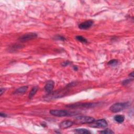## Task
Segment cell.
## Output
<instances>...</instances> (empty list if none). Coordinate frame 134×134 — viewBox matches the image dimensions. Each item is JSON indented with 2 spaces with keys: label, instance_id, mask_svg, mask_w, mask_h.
<instances>
[{
  "label": "cell",
  "instance_id": "cell-12",
  "mask_svg": "<svg viewBox=\"0 0 134 134\" xmlns=\"http://www.w3.org/2000/svg\"><path fill=\"white\" fill-rule=\"evenodd\" d=\"M38 90V87L37 86H35L33 87V89H31L30 92V94H29V96H28L29 98L30 99H32L34 96L36 94V93H37Z\"/></svg>",
  "mask_w": 134,
  "mask_h": 134
},
{
  "label": "cell",
  "instance_id": "cell-10",
  "mask_svg": "<svg viewBox=\"0 0 134 134\" xmlns=\"http://www.w3.org/2000/svg\"><path fill=\"white\" fill-rule=\"evenodd\" d=\"M28 89V87L26 86H22L21 87H19L17 89H16L15 92H14V94H22L25 93V92L27 91V90Z\"/></svg>",
  "mask_w": 134,
  "mask_h": 134
},
{
  "label": "cell",
  "instance_id": "cell-21",
  "mask_svg": "<svg viewBox=\"0 0 134 134\" xmlns=\"http://www.w3.org/2000/svg\"><path fill=\"white\" fill-rule=\"evenodd\" d=\"M5 91V90L4 89H3V88H1V91H0V95H2V94H3V93H4Z\"/></svg>",
  "mask_w": 134,
  "mask_h": 134
},
{
  "label": "cell",
  "instance_id": "cell-11",
  "mask_svg": "<svg viewBox=\"0 0 134 134\" xmlns=\"http://www.w3.org/2000/svg\"><path fill=\"white\" fill-rule=\"evenodd\" d=\"M114 120L118 123H122L125 120V117L121 115H117L114 117Z\"/></svg>",
  "mask_w": 134,
  "mask_h": 134
},
{
  "label": "cell",
  "instance_id": "cell-5",
  "mask_svg": "<svg viewBox=\"0 0 134 134\" xmlns=\"http://www.w3.org/2000/svg\"><path fill=\"white\" fill-rule=\"evenodd\" d=\"M37 37V35L35 33H28L27 34H25L23 36L19 38V40L22 42H24V41H27L33 39H35Z\"/></svg>",
  "mask_w": 134,
  "mask_h": 134
},
{
  "label": "cell",
  "instance_id": "cell-3",
  "mask_svg": "<svg viewBox=\"0 0 134 134\" xmlns=\"http://www.w3.org/2000/svg\"><path fill=\"white\" fill-rule=\"evenodd\" d=\"M77 122L79 124H91L95 121V119L90 116H80L75 118Z\"/></svg>",
  "mask_w": 134,
  "mask_h": 134
},
{
  "label": "cell",
  "instance_id": "cell-7",
  "mask_svg": "<svg viewBox=\"0 0 134 134\" xmlns=\"http://www.w3.org/2000/svg\"><path fill=\"white\" fill-rule=\"evenodd\" d=\"M94 127H99V128H104L108 126V124L107 123L106 121L104 119H99L96 121H94Z\"/></svg>",
  "mask_w": 134,
  "mask_h": 134
},
{
  "label": "cell",
  "instance_id": "cell-15",
  "mask_svg": "<svg viewBox=\"0 0 134 134\" xmlns=\"http://www.w3.org/2000/svg\"><path fill=\"white\" fill-rule=\"evenodd\" d=\"M99 133L101 134H111L114 133L113 131H112L111 130H109V129H107V130H105L100 131Z\"/></svg>",
  "mask_w": 134,
  "mask_h": 134
},
{
  "label": "cell",
  "instance_id": "cell-16",
  "mask_svg": "<svg viewBox=\"0 0 134 134\" xmlns=\"http://www.w3.org/2000/svg\"><path fill=\"white\" fill-rule=\"evenodd\" d=\"M118 63V61L117 60H111V61L108 62V64L109 65H115Z\"/></svg>",
  "mask_w": 134,
  "mask_h": 134
},
{
  "label": "cell",
  "instance_id": "cell-17",
  "mask_svg": "<svg viewBox=\"0 0 134 134\" xmlns=\"http://www.w3.org/2000/svg\"><path fill=\"white\" fill-rule=\"evenodd\" d=\"M133 79H127V80H124V81L122 82V84L124 85V86H127V84H130L131 81H133Z\"/></svg>",
  "mask_w": 134,
  "mask_h": 134
},
{
  "label": "cell",
  "instance_id": "cell-18",
  "mask_svg": "<svg viewBox=\"0 0 134 134\" xmlns=\"http://www.w3.org/2000/svg\"><path fill=\"white\" fill-rule=\"evenodd\" d=\"M70 64V62L69 61H65L62 63V65L63 67H66Z\"/></svg>",
  "mask_w": 134,
  "mask_h": 134
},
{
  "label": "cell",
  "instance_id": "cell-13",
  "mask_svg": "<svg viewBox=\"0 0 134 134\" xmlns=\"http://www.w3.org/2000/svg\"><path fill=\"white\" fill-rule=\"evenodd\" d=\"M75 133H78V134H91V132L89 130L85 128H79V129H76L74 130Z\"/></svg>",
  "mask_w": 134,
  "mask_h": 134
},
{
  "label": "cell",
  "instance_id": "cell-2",
  "mask_svg": "<svg viewBox=\"0 0 134 134\" xmlns=\"http://www.w3.org/2000/svg\"><path fill=\"white\" fill-rule=\"evenodd\" d=\"M50 114L52 116L57 117H65L72 115L71 112L61 109H52L50 111Z\"/></svg>",
  "mask_w": 134,
  "mask_h": 134
},
{
  "label": "cell",
  "instance_id": "cell-14",
  "mask_svg": "<svg viewBox=\"0 0 134 134\" xmlns=\"http://www.w3.org/2000/svg\"><path fill=\"white\" fill-rule=\"evenodd\" d=\"M75 38H76L78 41H80L81 43H87V40L84 37H82V36H77V37H75Z\"/></svg>",
  "mask_w": 134,
  "mask_h": 134
},
{
  "label": "cell",
  "instance_id": "cell-8",
  "mask_svg": "<svg viewBox=\"0 0 134 134\" xmlns=\"http://www.w3.org/2000/svg\"><path fill=\"white\" fill-rule=\"evenodd\" d=\"M73 124V122L71 121L67 120V121H62L61 123L60 124L59 127L61 129H67L71 127Z\"/></svg>",
  "mask_w": 134,
  "mask_h": 134
},
{
  "label": "cell",
  "instance_id": "cell-19",
  "mask_svg": "<svg viewBox=\"0 0 134 134\" xmlns=\"http://www.w3.org/2000/svg\"><path fill=\"white\" fill-rule=\"evenodd\" d=\"M58 39H59V40H65V39L64 37H61V36H58V38H57Z\"/></svg>",
  "mask_w": 134,
  "mask_h": 134
},
{
  "label": "cell",
  "instance_id": "cell-4",
  "mask_svg": "<svg viewBox=\"0 0 134 134\" xmlns=\"http://www.w3.org/2000/svg\"><path fill=\"white\" fill-rule=\"evenodd\" d=\"M96 103H80V104H72L69 105L67 106V107L69 108H93L95 106H96Z\"/></svg>",
  "mask_w": 134,
  "mask_h": 134
},
{
  "label": "cell",
  "instance_id": "cell-6",
  "mask_svg": "<svg viewBox=\"0 0 134 134\" xmlns=\"http://www.w3.org/2000/svg\"><path fill=\"white\" fill-rule=\"evenodd\" d=\"M93 24V22L92 21H87L81 23L79 26V28L81 30H87V29L90 28L92 26Z\"/></svg>",
  "mask_w": 134,
  "mask_h": 134
},
{
  "label": "cell",
  "instance_id": "cell-9",
  "mask_svg": "<svg viewBox=\"0 0 134 134\" xmlns=\"http://www.w3.org/2000/svg\"><path fill=\"white\" fill-rule=\"evenodd\" d=\"M53 87H54V82L52 81H49L45 85V90L46 92L50 93L52 91Z\"/></svg>",
  "mask_w": 134,
  "mask_h": 134
},
{
  "label": "cell",
  "instance_id": "cell-22",
  "mask_svg": "<svg viewBox=\"0 0 134 134\" xmlns=\"http://www.w3.org/2000/svg\"><path fill=\"white\" fill-rule=\"evenodd\" d=\"M130 77H134V72H131V73H130Z\"/></svg>",
  "mask_w": 134,
  "mask_h": 134
},
{
  "label": "cell",
  "instance_id": "cell-1",
  "mask_svg": "<svg viewBox=\"0 0 134 134\" xmlns=\"http://www.w3.org/2000/svg\"><path fill=\"white\" fill-rule=\"evenodd\" d=\"M128 105V103H117L112 105L109 109L113 113H117L124 110V109L127 108Z\"/></svg>",
  "mask_w": 134,
  "mask_h": 134
},
{
  "label": "cell",
  "instance_id": "cell-20",
  "mask_svg": "<svg viewBox=\"0 0 134 134\" xmlns=\"http://www.w3.org/2000/svg\"><path fill=\"white\" fill-rule=\"evenodd\" d=\"M0 115H1V117H6L7 116L6 114H5V113H1V114H0Z\"/></svg>",
  "mask_w": 134,
  "mask_h": 134
}]
</instances>
